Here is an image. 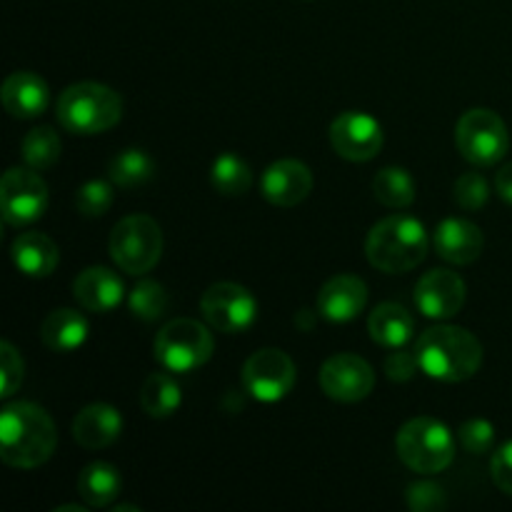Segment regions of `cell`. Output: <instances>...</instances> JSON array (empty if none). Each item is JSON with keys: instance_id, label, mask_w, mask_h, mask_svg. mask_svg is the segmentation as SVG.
I'll list each match as a JSON object with an SVG mask.
<instances>
[{"instance_id": "cell-1", "label": "cell", "mask_w": 512, "mask_h": 512, "mask_svg": "<svg viewBox=\"0 0 512 512\" xmlns=\"http://www.w3.org/2000/svg\"><path fill=\"white\" fill-rule=\"evenodd\" d=\"M58 445L55 423L40 405H5L0 413V458L18 470H33L48 463Z\"/></svg>"}, {"instance_id": "cell-2", "label": "cell", "mask_w": 512, "mask_h": 512, "mask_svg": "<svg viewBox=\"0 0 512 512\" xmlns=\"http://www.w3.org/2000/svg\"><path fill=\"white\" fill-rule=\"evenodd\" d=\"M415 358L428 378L440 383H463L483 365V345L470 330L458 325H435L420 335Z\"/></svg>"}, {"instance_id": "cell-3", "label": "cell", "mask_w": 512, "mask_h": 512, "mask_svg": "<svg viewBox=\"0 0 512 512\" xmlns=\"http://www.w3.org/2000/svg\"><path fill=\"white\" fill-rule=\"evenodd\" d=\"M430 248L425 225L413 215H390L373 225L365 240L370 265L383 273H408L418 268Z\"/></svg>"}, {"instance_id": "cell-4", "label": "cell", "mask_w": 512, "mask_h": 512, "mask_svg": "<svg viewBox=\"0 0 512 512\" xmlns=\"http://www.w3.org/2000/svg\"><path fill=\"white\" fill-rule=\"evenodd\" d=\"M58 123L73 135H98L123 118V100L103 83H75L60 93Z\"/></svg>"}, {"instance_id": "cell-5", "label": "cell", "mask_w": 512, "mask_h": 512, "mask_svg": "<svg viewBox=\"0 0 512 512\" xmlns=\"http://www.w3.org/2000/svg\"><path fill=\"white\" fill-rule=\"evenodd\" d=\"M398 458L408 465L413 473L435 475L443 473L455 460V438L450 428L440 420L413 418L398 430L395 438Z\"/></svg>"}, {"instance_id": "cell-6", "label": "cell", "mask_w": 512, "mask_h": 512, "mask_svg": "<svg viewBox=\"0 0 512 512\" xmlns=\"http://www.w3.org/2000/svg\"><path fill=\"white\" fill-rule=\"evenodd\" d=\"M213 333L193 318H175L155 335V360L170 373H193L213 358Z\"/></svg>"}, {"instance_id": "cell-7", "label": "cell", "mask_w": 512, "mask_h": 512, "mask_svg": "<svg viewBox=\"0 0 512 512\" xmlns=\"http://www.w3.org/2000/svg\"><path fill=\"white\" fill-rule=\"evenodd\" d=\"M108 248L123 273L145 275L163 255V230L150 215H128L113 228Z\"/></svg>"}, {"instance_id": "cell-8", "label": "cell", "mask_w": 512, "mask_h": 512, "mask_svg": "<svg viewBox=\"0 0 512 512\" xmlns=\"http://www.w3.org/2000/svg\"><path fill=\"white\" fill-rule=\"evenodd\" d=\"M455 145L460 155L470 165H488L500 163L510 148V133L505 120L488 108H473L458 120L455 128Z\"/></svg>"}, {"instance_id": "cell-9", "label": "cell", "mask_w": 512, "mask_h": 512, "mask_svg": "<svg viewBox=\"0 0 512 512\" xmlns=\"http://www.w3.org/2000/svg\"><path fill=\"white\" fill-rule=\"evenodd\" d=\"M48 208V185L35 168H10L0 180V213L13 228L35 223Z\"/></svg>"}, {"instance_id": "cell-10", "label": "cell", "mask_w": 512, "mask_h": 512, "mask_svg": "<svg viewBox=\"0 0 512 512\" xmlns=\"http://www.w3.org/2000/svg\"><path fill=\"white\" fill-rule=\"evenodd\" d=\"M295 363L288 353L278 348L255 350L243 365V385L250 398L260 403H278L288 398L295 388Z\"/></svg>"}, {"instance_id": "cell-11", "label": "cell", "mask_w": 512, "mask_h": 512, "mask_svg": "<svg viewBox=\"0 0 512 512\" xmlns=\"http://www.w3.org/2000/svg\"><path fill=\"white\" fill-rule=\"evenodd\" d=\"M200 310L210 328L225 335L243 333L258 318V303L253 293L238 283L210 285L200 298Z\"/></svg>"}, {"instance_id": "cell-12", "label": "cell", "mask_w": 512, "mask_h": 512, "mask_svg": "<svg viewBox=\"0 0 512 512\" xmlns=\"http://www.w3.org/2000/svg\"><path fill=\"white\" fill-rule=\"evenodd\" d=\"M320 388L338 403H360L375 388V370L365 358L355 353L330 355L320 368Z\"/></svg>"}, {"instance_id": "cell-13", "label": "cell", "mask_w": 512, "mask_h": 512, "mask_svg": "<svg viewBox=\"0 0 512 512\" xmlns=\"http://www.w3.org/2000/svg\"><path fill=\"white\" fill-rule=\"evenodd\" d=\"M330 143L340 158L350 163L373 160L383 148V128L378 120L360 110L340 113L330 125Z\"/></svg>"}, {"instance_id": "cell-14", "label": "cell", "mask_w": 512, "mask_h": 512, "mask_svg": "<svg viewBox=\"0 0 512 512\" xmlns=\"http://www.w3.org/2000/svg\"><path fill=\"white\" fill-rule=\"evenodd\" d=\"M415 305L425 318H455L465 305V280L453 270H430L415 285Z\"/></svg>"}, {"instance_id": "cell-15", "label": "cell", "mask_w": 512, "mask_h": 512, "mask_svg": "<svg viewBox=\"0 0 512 512\" xmlns=\"http://www.w3.org/2000/svg\"><path fill=\"white\" fill-rule=\"evenodd\" d=\"M260 190H263V198L268 203L278 205V208H295L313 190V173L300 160H278L263 173Z\"/></svg>"}, {"instance_id": "cell-16", "label": "cell", "mask_w": 512, "mask_h": 512, "mask_svg": "<svg viewBox=\"0 0 512 512\" xmlns=\"http://www.w3.org/2000/svg\"><path fill=\"white\" fill-rule=\"evenodd\" d=\"M368 305V285L358 275L340 273L318 293V313L330 323H350Z\"/></svg>"}, {"instance_id": "cell-17", "label": "cell", "mask_w": 512, "mask_h": 512, "mask_svg": "<svg viewBox=\"0 0 512 512\" xmlns=\"http://www.w3.org/2000/svg\"><path fill=\"white\" fill-rule=\"evenodd\" d=\"M433 245L443 260L453 265H470L483 253V230L463 218H445L435 228Z\"/></svg>"}, {"instance_id": "cell-18", "label": "cell", "mask_w": 512, "mask_h": 512, "mask_svg": "<svg viewBox=\"0 0 512 512\" xmlns=\"http://www.w3.org/2000/svg\"><path fill=\"white\" fill-rule=\"evenodd\" d=\"M73 295L88 313H110L120 305L125 295V285L118 273L110 268L95 265V268L83 270L73 280Z\"/></svg>"}, {"instance_id": "cell-19", "label": "cell", "mask_w": 512, "mask_h": 512, "mask_svg": "<svg viewBox=\"0 0 512 512\" xmlns=\"http://www.w3.org/2000/svg\"><path fill=\"white\" fill-rule=\"evenodd\" d=\"M120 433H123V418L108 403L88 405L73 420V438L85 450L108 448L120 438Z\"/></svg>"}, {"instance_id": "cell-20", "label": "cell", "mask_w": 512, "mask_h": 512, "mask_svg": "<svg viewBox=\"0 0 512 512\" xmlns=\"http://www.w3.org/2000/svg\"><path fill=\"white\" fill-rule=\"evenodd\" d=\"M0 95H3L5 110L20 120L38 118L40 113H45L50 100L48 83L30 70H18V73L8 75Z\"/></svg>"}, {"instance_id": "cell-21", "label": "cell", "mask_w": 512, "mask_h": 512, "mask_svg": "<svg viewBox=\"0 0 512 512\" xmlns=\"http://www.w3.org/2000/svg\"><path fill=\"white\" fill-rule=\"evenodd\" d=\"M58 260V245L45 233L30 230V233H20L13 240V263L28 278H48L58 268Z\"/></svg>"}, {"instance_id": "cell-22", "label": "cell", "mask_w": 512, "mask_h": 512, "mask_svg": "<svg viewBox=\"0 0 512 512\" xmlns=\"http://www.w3.org/2000/svg\"><path fill=\"white\" fill-rule=\"evenodd\" d=\"M88 318L78 310H53L40 325V338L53 353H73L88 340Z\"/></svg>"}, {"instance_id": "cell-23", "label": "cell", "mask_w": 512, "mask_h": 512, "mask_svg": "<svg viewBox=\"0 0 512 512\" xmlns=\"http://www.w3.org/2000/svg\"><path fill=\"white\" fill-rule=\"evenodd\" d=\"M370 338L383 348L395 350L405 348L413 340L415 320L403 305L398 303H380L368 318Z\"/></svg>"}, {"instance_id": "cell-24", "label": "cell", "mask_w": 512, "mask_h": 512, "mask_svg": "<svg viewBox=\"0 0 512 512\" xmlns=\"http://www.w3.org/2000/svg\"><path fill=\"white\" fill-rule=\"evenodd\" d=\"M123 490L120 473L110 463H90L78 475V493L90 508H108Z\"/></svg>"}, {"instance_id": "cell-25", "label": "cell", "mask_w": 512, "mask_h": 512, "mask_svg": "<svg viewBox=\"0 0 512 512\" xmlns=\"http://www.w3.org/2000/svg\"><path fill=\"white\" fill-rule=\"evenodd\" d=\"M183 403V393L175 378L168 373H153L145 378L143 388H140V408L150 415V418H170L175 410Z\"/></svg>"}, {"instance_id": "cell-26", "label": "cell", "mask_w": 512, "mask_h": 512, "mask_svg": "<svg viewBox=\"0 0 512 512\" xmlns=\"http://www.w3.org/2000/svg\"><path fill=\"white\" fill-rule=\"evenodd\" d=\"M155 173V163L145 150L128 148L115 155L108 165V178L113 185H120L125 190L140 188L148 183Z\"/></svg>"}, {"instance_id": "cell-27", "label": "cell", "mask_w": 512, "mask_h": 512, "mask_svg": "<svg viewBox=\"0 0 512 512\" xmlns=\"http://www.w3.org/2000/svg\"><path fill=\"white\" fill-rule=\"evenodd\" d=\"M210 183L220 195L238 198V195L248 193L250 185H253V170L240 155L223 153L215 158L213 170H210Z\"/></svg>"}, {"instance_id": "cell-28", "label": "cell", "mask_w": 512, "mask_h": 512, "mask_svg": "<svg viewBox=\"0 0 512 512\" xmlns=\"http://www.w3.org/2000/svg\"><path fill=\"white\" fill-rule=\"evenodd\" d=\"M373 193L385 208H410L415 200V180L405 168H383L375 175Z\"/></svg>"}, {"instance_id": "cell-29", "label": "cell", "mask_w": 512, "mask_h": 512, "mask_svg": "<svg viewBox=\"0 0 512 512\" xmlns=\"http://www.w3.org/2000/svg\"><path fill=\"white\" fill-rule=\"evenodd\" d=\"M20 153H23V160L30 168L45 170L58 163L60 153H63V143H60V135L50 125H40V128H33L25 135Z\"/></svg>"}, {"instance_id": "cell-30", "label": "cell", "mask_w": 512, "mask_h": 512, "mask_svg": "<svg viewBox=\"0 0 512 512\" xmlns=\"http://www.w3.org/2000/svg\"><path fill=\"white\" fill-rule=\"evenodd\" d=\"M128 305L130 313H133L135 318L143 320V323H153L160 315L168 313L170 295L168 290L160 283H155V280H140L133 288V293H130Z\"/></svg>"}, {"instance_id": "cell-31", "label": "cell", "mask_w": 512, "mask_h": 512, "mask_svg": "<svg viewBox=\"0 0 512 512\" xmlns=\"http://www.w3.org/2000/svg\"><path fill=\"white\" fill-rule=\"evenodd\" d=\"M113 205V185L108 180H88L75 195V208L85 218H100Z\"/></svg>"}, {"instance_id": "cell-32", "label": "cell", "mask_w": 512, "mask_h": 512, "mask_svg": "<svg viewBox=\"0 0 512 512\" xmlns=\"http://www.w3.org/2000/svg\"><path fill=\"white\" fill-rule=\"evenodd\" d=\"M490 198V185L488 180L480 173H465L460 175L455 183V200L460 208L465 210H480Z\"/></svg>"}, {"instance_id": "cell-33", "label": "cell", "mask_w": 512, "mask_h": 512, "mask_svg": "<svg viewBox=\"0 0 512 512\" xmlns=\"http://www.w3.org/2000/svg\"><path fill=\"white\" fill-rule=\"evenodd\" d=\"M25 365L18 350L10 343H0V398H10L23 383Z\"/></svg>"}, {"instance_id": "cell-34", "label": "cell", "mask_w": 512, "mask_h": 512, "mask_svg": "<svg viewBox=\"0 0 512 512\" xmlns=\"http://www.w3.org/2000/svg\"><path fill=\"white\" fill-rule=\"evenodd\" d=\"M460 445L473 455L490 453L495 445V428L483 418L468 420V423H463V428H460Z\"/></svg>"}, {"instance_id": "cell-35", "label": "cell", "mask_w": 512, "mask_h": 512, "mask_svg": "<svg viewBox=\"0 0 512 512\" xmlns=\"http://www.w3.org/2000/svg\"><path fill=\"white\" fill-rule=\"evenodd\" d=\"M408 505L415 512L445 508V493L433 483H415L408 488Z\"/></svg>"}, {"instance_id": "cell-36", "label": "cell", "mask_w": 512, "mask_h": 512, "mask_svg": "<svg viewBox=\"0 0 512 512\" xmlns=\"http://www.w3.org/2000/svg\"><path fill=\"white\" fill-rule=\"evenodd\" d=\"M418 368L420 365H418V358H415V353H408V350L403 348H395L393 353L385 358V375H388L393 383H408Z\"/></svg>"}, {"instance_id": "cell-37", "label": "cell", "mask_w": 512, "mask_h": 512, "mask_svg": "<svg viewBox=\"0 0 512 512\" xmlns=\"http://www.w3.org/2000/svg\"><path fill=\"white\" fill-rule=\"evenodd\" d=\"M490 475H493V483L498 485L503 493L512 495V440H508V443L493 455V460H490Z\"/></svg>"}, {"instance_id": "cell-38", "label": "cell", "mask_w": 512, "mask_h": 512, "mask_svg": "<svg viewBox=\"0 0 512 512\" xmlns=\"http://www.w3.org/2000/svg\"><path fill=\"white\" fill-rule=\"evenodd\" d=\"M495 190H498L505 203L512 205V163L503 165L500 173L495 175Z\"/></svg>"}, {"instance_id": "cell-39", "label": "cell", "mask_w": 512, "mask_h": 512, "mask_svg": "<svg viewBox=\"0 0 512 512\" xmlns=\"http://www.w3.org/2000/svg\"><path fill=\"white\" fill-rule=\"evenodd\" d=\"M55 512H85V508H80V505H60Z\"/></svg>"}, {"instance_id": "cell-40", "label": "cell", "mask_w": 512, "mask_h": 512, "mask_svg": "<svg viewBox=\"0 0 512 512\" xmlns=\"http://www.w3.org/2000/svg\"><path fill=\"white\" fill-rule=\"evenodd\" d=\"M113 512H140V508H135V505H118V508H113Z\"/></svg>"}]
</instances>
